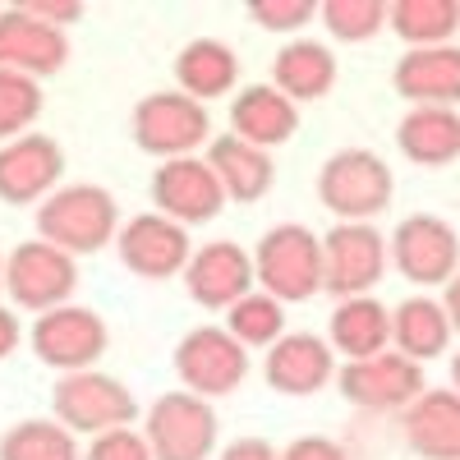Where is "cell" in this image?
I'll return each instance as SVG.
<instances>
[{
	"label": "cell",
	"mask_w": 460,
	"mask_h": 460,
	"mask_svg": "<svg viewBox=\"0 0 460 460\" xmlns=\"http://www.w3.org/2000/svg\"><path fill=\"white\" fill-rule=\"evenodd\" d=\"M120 235V203L102 184H60L37 208V240L65 249L69 258H88L115 244Z\"/></svg>",
	"instance_id": "cell-1"
},
{
	"label": "cell",
	"mask_w": 460,
	"mask_h": 460,
	"mask_svg": "<svg viewBox=\"0 0 460 460\" xmlns=\"http://www.w3.org/2000/svg\"><path fill=\"white\" fill-rule=\"evenodd\" d=\"M253 277L258 290L281 304H304L323 290V235L299 221H281L262 230L253 244Z\"/></svg>",
	"instance_id": "cell-2"
},
{
	"label": "cell",
	"mask_w": 460,
	"mask_h": 460,
	"mask_svg": "<svg viewBox=\"0 0 460 460\" xmlns=\"http://www.w3.org/2000/svg\"><path fill=\"white\" fill-rule=\"evenodd\" d=\"M396 175L368 147H341L318 171V203L336 221H373L392 208Z\"/></svg>",
	"instance_id": "cell-3"
},
{
	"label": "cell",
	"mask_w": 460,
	"mask_h": 460,
	"mask_svg": "<svg viewBox=\"0 0 460 460\" xmlns=\"http://www.w3.org/2000/svg\"><path fill=\"white\" fill-rule=\"evenodd\" d=\"M138 396L125 387L120 377H111L102 368L84 373H60L51 387V419L65 424L74 438L79 433H111V429H134L138 419Z\"/></svg>",
	"instance_id": "cell-4"
},
{
	"label": "cell",
	"mask_w": 460,
	"mask_h": 460,
	"mask_svg": "<svg viewBox=\"0 0 460 460\" xmlns=\"http://www.w3.org/2000/svg\"><path fill=\"white\" fill-rule=\"evenodd\" d=\"M129 134H134V147L147 152V157H157V162L199 157V147L212 143V115L203 102L166 88V93H147L134 106Z\"/></svg>",
	"instance_id": "cell-5"
},
{
	"label": "cell",
	"mask_w": 460,
	"mask_h": 460,
	"mask_svg": "<svg viewBox=\"0 0 460 460\" xmlns=\"http://www.w3.org/2000/svg\"><path fill=\"white\" fill-rule=\"evenodd\" d=\"M74 290H79V258H69L65 249H56L47 240H23L10 249V258H5L10 309L42 318V314L60 309V304H69Z\"/></svg>",
	"instance_id": "cell-6"
},
{
	"label": "cell",
	"mask_w": 460,
	"mask_h": 460,
	"mask_svg": "<svg viewBox=\"0 0 460 460\" xmlns=\"http://www.w3.org/2000/svg\"><path fill=\"white\" fill-rule=\"evenodd\" d=\"M217 410L194 392H166L143 410V438L152 460H212L217 456Z\"/></svg>",
	"instance_id": "cell-7"
},
{
	"label": "cell",
	"mask_w": 460,
	"mask_h": 460,
	"mask_svg": "<svg viewBox=\"0 0 460 460\" xmlns=\"http://www.w3.org/2000/svg\"><path fill=\"white\" fill-rule=\"evenodd\" d=\"M387 267V235L373 221H336L323 235V290L336 299L373 295Z\"/></svg>",
	"instance_id": "cell-8"
},
{
	"label": "cell",
	"mask_w": 460,
	"mask_h": 460,
	"mask_svg": "<svg viewBox=\"0 0 460 460\" xmlns=\"http://www.w3.org/2000/svg\"><path fill=\"white\" fill-rule=\"evenodd\" d=\"M171 364H175V377H180V392H194L203 401L230 396L249 377V350L226 327L184 332Z\"/></svg>",
	"instance_id": "cell-9"
},
{
	"label": "cell",
	"mask_w": 460,
	"mask_h": 460,
	"mask_svg": "<svg viewBox=\"0 0 460 460\" xmlns=\"http://www.w3.org/2000/svg\"><path fill=\"white\" fill-rule=\"evenodd\" d=\"M28 345L32 355L42 359L56 373H84L97 368V359L106 355L111 332L106 318L97 309H84V304H60V309L42 314L28 327Z\"/></svg>",
	"instance_id": "cell-10"
},
{
	"label": "cell",
	"mask_w": 460,
	"mask_h": 460,
	"mask_svg": "<svg viewBox=\"0 0 460 460\" xmlns=\"http://www.w3.org/2000/svg\"><path fill=\"white\" fill-rule=\"evenodd\" d=\"M336 387L355 410H373V414H401L405 405H414L429 392L424 364H414L396 350H382L373 359H350L336 368Z\"/></svg>",
	"instance_id": "cell-11"
},
{
	"label": "cell",
	"mask_w": 460,
	"mask_h": 460,
	"mask_svg": "<svg viewBox=\"0 0 460 460\" xmlns=\"http://www.w3.org/2000/svg\"><path fill=\"white\" fill-rule=\"evenodd\" d=\"M387 258L410 286H447L460 272V235L451 230V221L414 212L396 221V230L387 235Z\"/></svg>",
	"instance_id": "cell-12"
},
{
	"label": "cell",
	"mask_w": 460,
	"mask_h": 460,
	"mask_svg": "<svg viewBox=\"0 0 460 460\" xmlns=\"http://www.w3.org/2000/svg\"><path fill=\"white\" fill-rule=\"evenodd\" d=\"M111 249L120 253L125 272L143 281H171V277H184L189 258H194V235H189V226L162 212H138L120 226Z\"/></svg>",
	"instance_id": "cell-13"
},
{
	"label": "cell",
	"mask_w": 460,
	"mask_h": 460,
	"mask_svg": "<svg viewBox=\"0 0 460 460\" xmlns=\"http://www.w3.org/2000/svg\"><path fill=\"white\" fill-rule=\"evenodd\" d=\"M65 175V147L51 134H23L0 143V203L10 208H42Z\"/></svg>",
	"instance_id": "cell-14"
},
{
	"label": "cell",
	"mask_w": 460,
	"mask_h": 460,
	"mask_svg": "<svg viewBox=\"0 0 460 460\" xmlns=\"http://www.w3.org/2000/svg\"><path fill=\"white\" fill-rule=\"evenodd\" d=\"M221 208H226V189L203 157L162 162L157 175H152V212H162L189 230L221 217Z\"/></svg>",
	"instance_id": "cell-15"
},
{
	"label": "cell",
	"mask_w": 460,
	"mask_h": 460,
	"mask_svg": "<svg viewBox=\"0 0 460 460\" xmlns=\"http://www.w3.org/2000/svg\"><path fill=\"white\" fill-rule=\"evenodd\" d=\"M184 290L199 309L226 314L230 304H240L249 290H258L253 253L235 240H212V244L194 249V258L184 267Z\"/></svg>",
	"instance_id": "cell-16"
},
{
	"label": "cell",
	"mask_w": 460,
	"mask_h": 460,
	"mask_svg": "<svg viewBox=\"0 0 460 460\" xmlns=\"http://www.w3.org/2000/svg\"><path fill=\"white\" fill-rule=\"evenodd\" d=\"M262 377L277 396H318L323 387L336 382V355L327 336L314 332H286L277 345H267V359H262Z\"/></svg>",
	"instance_id": "cell-17"
},
{
	"label": "cell",
	"mask_w": 460,
	"mask_h": 460,
	"mask_svg": "<svg viewBox=\"0 0 460 460\" xmlns=\"http://www.w3.org/2000/svg\"><path fill=\"white\" fill-rule=\"evenodd\" d=\"M69 60V37L42 19H32L23 5H0V69L28 74V79H51Z\"/></svg>",
	"instance_id": "cell-18"
},
{
	"label": "cell",
	"mask_w": 460,
	"mask_h": 460,
	"mask_svg": "<svg viewBox=\"0 0 460 460\" xmlns=\"http://www.w3.org/2000/svg\"><path fill=\"white\" fill-rule=\"evenodd\" d=\"M392 88L410 106H460V47H419L392 65Z\"/></svg>",
	"instance_id": "cell-19"
},
{
	"label": "cell",
	"mask_w": 460,
	"mask_h": 460,
	"mask_svg": "<svg viewBox=\"0 0 460 460\" xmlns=\"http://www.w3.org/2000/svg\"><path fill=\"white\" fill-rule=\"evenodd\" d=\"M401 433L419 460H460V392L429 387L401 410Z\"/></svg>",
	"instance_id": "cell-20"
},
{
	"label": "cell",
	"mask_w": 460,
	"mask_h": 460,
	"mask_svg": "<svg viewBox=\"0 0 460 460\" xmlns=\"http://www.w3.org/2000/svg\"><path fill=\"white\" fill-rule=\"evenodd\" d=\"M327 345H332V355H341L345 364L392 350V309L377 295L336 299V309L327 318Z\"/></svg>",
	"instance_id": "cell-21"
},
{
	"label": "cell",
	"mask_w": 460,
	"mask_h": 460,
	"mask_svg": "<svg viewBox=\"0 0 460 460\" xmlns=\"http://www.w3.org/2000/svg\"><path fill=\"white\" fill-rule=\"evenodd\" d=\"M299 129V106L290 97H281L272 84H249L230 97V134L272 152L281 143H290Z\"/></svg>",
	"instance_id": "cell-22"
},
{
	"label": "cell",
	"mask_w": 460,
	"mask_h": 460,
	"mask_svg": "<svg viewBox=\"0 0 460 460\" xmlns=\"http://www.w3.org/2000/svg\"><path fill=\"white\" fill-rule=\"evenodd\" d=\"M203 162L212 166V175L221 180L226 189V203H258L272 194V184H277V162H272V152H262L235 134H221L208 143L203 152Z\"/></svg>",
	"instance_id": "cell-23"
},
{
	"label": "cell",
	"mask_w": 460,
	"mask_h": 460,
	"mask_svg": "<svg viewBox=\"0 0 460 460\" xmlns=\"http://www.w3.org/2000/svg\"><path fill=\"white\" fill-rule=\"evenodd\" d=\"M272 88L290 97L295 106L323 102L336 88V51L318 37H290V42L272 56Z\"/></svg>",
	"instance_id": "cell-24"
},
{
	"label": "cell",
	"mask_w": 460,
	"mask_h": 460,
	"mask_svg": "<svg viewBox=\"0 0 460 460\" xmlns=\"http://www.w3.org/2000/svg\"><path fill=\"white\" fill-rule=\"evenodd\" d=\"M240 84V56L230 42L221 37H194L184 42L180 56H175V93L194 97V102H217V97H230Z\"/></svg>",
	"instance_id": "cell-25"
},
{
	"label": "cell",
	"mask_w": 460,
	"mask_h": 460,
	"mask_svg": "<svg viewBox=\"0 0 460 460\" xmlns=\"http://www.w3.org/2000/svg\"><path fill=\"white\" fill-rule=\"evenodd\" d=\"M396 147L414 166H451L460 157V111L447 106H410L396 125Z\"/></svg>",
	"instance_id": "cell-26"
},
{
	"label": "cell",
	"mask_w": 460,
	"mask_h": 460,
	"mask_svg": "<svg viewBox=\"0 0 460 460\" xmlns=\"http://www.w3.org/2000/svg\"><path fill=\"white\" fill-rule=\"evenodd\" d=\"M392 350L424 364V359H442L451 350V323L442 299L433 295H410L392 309Z\"/></svg>",
	"instance_id": "cell-27"
},
{
	"label": "cell",
	"mask_w": 460,
	"mask_h": 460,
	"mask_svg": "<svg viewBox=\"0 0 460 460\" xmlns=\"http://www.w3.org/2000/svg\"><path fill=\"white\" fill-rule=\"evenodd\" d=\"M387 32H396L405 51L419 47H447L460 32V0H392Z\"/></svg>",
	"instance_id": "cell-28"
},
{
	"label": "cell",
	"mask_w": 460,
	"mask_h": 460,
	"mask_svg": "<svg viewBox=\"0 0 460 460\" xmlns=\"http://www.w3.org/2000/svg\"><path fill=\"white\" fill-rule=\"evenodd\" d=\"M0 460H84V447L56 419H19L0 438Z\"/></svg>",
	"instance_id": "cell-29"
},
{
	"label": "cell",
	"mask_w": 460,
	"mask_h": 460,
	"mask_svg": "<svg viewBox=\"0 0 460 460\" xmlns=\"http://www.w3.org/2000/svg\"><path fill=\"white\" fill-rule=\"evenodd\" d=\"M226 332L235 336L244 350H267L286 336V304L262 295V290H249L240 304L226 309Z\"/></svg>",
	"instance_id": "cell-30"
},
{
	"label": "cell",
	"mask_w": 460,
	"mask_h": 460,
	"mask_svg": "<svg viewBox=\"0 0 460 460\" xmlns=\"http://www.w3.org/2000/svg\"><path fill=\"white\" fill-rule=\"evenodd\" d=\"M318 19L332 32V42L359 47L387 28V0H323Z\"/></svg>",
	"instance_id": "cell-31"
},
{
	"label": "cell",
	"mask_w": 460,
	"mask_h": 460,
	"mask_svg": "<svg viewBox=\"0 0 460 460\" xmlns=\"http://www.w3.org/2000/svg\"><path fill=\"white\" fill-rule=\"evenodd\" d=\"M37 115H42V84L28 79V74L0 69V143L32 134Z\"/></svg>",
	"instance_id": "cell-32"
},
{
	"label": "cell",
	"mask_w": 460,
	"mask_h": 460,
	"mask_svg": "<svg viewBox=\"0 0 460 460\" xmlns=\"http://www.w3.org/2000/svg\"><path fill=\"white\" fill-rule=\"evenodd\" d=\"M249 19L267 32L299 37V28H309L318 19V5L314 0H249Z\"/></svg>",
	"instance_id": "cell-33"
},
{
	"label": "cell",
	"mask_w": 460,
	"mask_h": 460,
	"mask_svg": "<svg viewBox=\"0 0 460 460\" xmlns=\"http://www.w3.org/2000/svg\"><path fill=\"white\" fill-rule=\"evenodd\" d=\"M84 460H152V447L134 429H111V433H97L88 442Z\"/></svg>",
	"instance_id": "cell-34"
},
{
	"label": "cell",
	"mask_w": 460,
	"mask_h": 460,
	"mask_svg": "<svg viewBox=\"0 0 460 460\" xmlns=\"http://www.w3.org/2000/svg\"><path fill=\"white\" fill-rule=\"evenodd\" d=\"M281 460H350V451H345L341 442H332V438L304 433L290 447H281Z\"/></svg>",
	"instance_id": "cell-35"
},
{
	"label": "cell",
	"mask_w": 460,
	"mask_h": 460,
	"mask_svg": "<svg viewBox=\"0 0 460 460\" xmlns=\"http://www.w3.org/2000/svg\"><path fill=\"white\" fill-rule=\"evenodd\" d=\"M19 5H23L32 19H42V23L60 28V32L84 19V5H79V0H19Z\"/></svg>",
	"instance_id": "cell-36"
},
{
	"label": "cell",
	"mask_w": 460,
	"mask_h": 460,
	"mask_svg": "<svg viewBox=\"0 0 460 460\" xmlns=\"http://www.w3.org/2000/svg\"><path fill=\"white\" fill-rule=\"evenodd\" d=\"M217 460H281V451L267 438H235L230 447L217 451Z\"/></svg>",
	"instance_id": "cell-37"
},
{
	"label": "cell",
	"mask_w": 460,
	"mask_h": 460,
	"mask_svg": "<svg viewBox=\"0 0 460 460\" xmlns=\"http://www.w3.org/2000/svg\"><path fill=\"white\" fill-rule=\"evenodd\" d=\"M23 341V327H19V314L10 309V304H0V364H5Z\"/></svg>",
	"instance_id": "cell-38"
},
{
	"label": "cell",
	"mask_w": 460,
	"mask_h": 460,
	"mask_svg": "<svg viewBox=\"0 0 460 460\" xmlns=\"http://www.w3.org/2000/svg\"><path fill=\"white\" fill-rule=\"evenodd\" d=\"M442 309H447V323H451V332H460V272L442 286Z\"/></svg>",
	"instance_id": "cell-39"
},
{
	"label": "cell",
	"mask_w": 460,
	"mask_h": 460,
	"mask_svg": "<svg viewBox=\"0 0 460 460\" xmlns=\"http://www.w3.org/2000/svg\"><path fill=\"white\" fill-rule=\"evenodd\" d=\"M451 392H460V350L451 355Z\"/></svg>",
	"instance_id": "cell-40"
},
{
	"label": "cell",
	"mask_w": 460,
	"mask_h": 460,
	"mask_svg": "<svg viewBox=\"0 0 460 460\" xmlns=\"http://www.w3.org/2000/svg\"><path fill=\"white\" fill-rule=\"evenodd\" d=\"M0 295H5V253H0Z\"/></svg>",
	"instance_id": "cell-41"
}]
</instances>
